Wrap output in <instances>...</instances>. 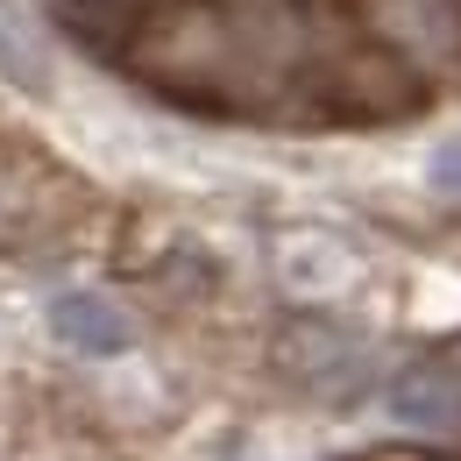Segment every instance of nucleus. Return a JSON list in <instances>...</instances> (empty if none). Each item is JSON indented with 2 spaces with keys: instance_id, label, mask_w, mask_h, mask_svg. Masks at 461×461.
Wrapping results in <instances>:
<instances>
[{
  "instance_id": "nucleus-2",
  "label": "nucleus",
  "mask_w": 461,
  "mask_h": 461,
  "mask_svg": "<svg viewBox=\"0 0 461 461\" xmlns=\"http://www.w3.org/2000/svg\"><path fill=\"white\" fill-rule=\"evenodd\" d=\"M391 419L426 433V440H455L461 433V376L447 369V355H426L391 376Z\"/></svg>"
},
{
  "instance_id": "nucleus-5",
  "label": "nucleus",
  "mask_w": 461,
  "mask_h": 461,
  "mask_svg": "<svg viewBox=\"0 0 461 461\" xmlns=\"http://www.w3.org/2000/svg\"><path fill=\"white\" fill-rule=\"evenodd\" d=\"M0 78H14V86H29V93H43V86H50L43 50H36L29 36H7V22H0Z\"/></svg>"
},
{
  "instance_id": "nucleus-7",
  "label": "nucleus",
  "mask_w": 461,
  "mask_h": 461,
  "mask_svg": "<svg viewBox=\"0 0 461 461\" xmlns=\"http://www.w3.org/2000/svg\"><path fill=\"white\" fill-rule=\"evenodd\" d=\"M433 177H440L447 192H461V142H455V149H440V164H433Z\"/></svg>"
},
{
  "instance_id": "nucleus-6",
  "label": "nucleus",
  "mask_w": 461,
  "mask_h": 461,
  "mask_svg": "<svg viewBox=\"0 0 461 461\" xmlns=\"http://www.w3.org/2000/svg\"><path fill=\"white\" fill-rule=\"evenodd\" d=\"M22 241H29V206L14 185H0V256H14Z\"/></svg>"
},
{
  "instance_id": "nucleus-1",
  "label": "nucleus",
  "mask_w": 461,
  "mask_h": 461,
  "mask_svg": "<svg viewBox=\"0 0 461 461\" xmlns=\"http://www.w3.org/2000/svg\"><path fill=\"white\" fill-rule=\"evenodd\" d=\"M270 362L277 376L312 391V398H348V384L369 369V348L348 320H327V312H291L270 341Z\"/></svg>"
},
{
  "instance_id": "nucleus-9",
  "label": "nucleus",
  "mask_w": 461,
  "mask_h": 461,
  "mask_svg": "<svg viewBox=\"0 0 461 461\" xmlns=\"http://www.w3.org/2000/svg\"><path fill=\"white\" fill-rule=\"evenodd\" d=\"M440 355H447V369H455V376H461V341H455V348H440Z\"/></svg>"
},
{
  "instance_id": "nucleus-10",
  "label": "nucleus",
  "mask_w": 461,
  "mask_h": 461,
  "mask_svg": "<svg viewBox=\"0 0 461 461\" xmlns=\"http://www.w3.org/2000/svg\"><path fill=\"white\" fill-rule=\"evenodd\" d=\"M455 7H461V0H455Z\"/></svg>"
},
{
  "instance_id": "nucleus-4",
  "label": "nucleus",
  "mask_w": 461,
  "mask_h": 461,
  "mask_svg": "<svg viewBox=\"0 0 461 461\" xmlns=\"http://www.w3.org/2000/svg\"><path fill=\"white\" fill-rule=\"evenodd\" d=\"M384 22L411 58H455L461 50V7L455 0H384Z\"/></svg>"
},
{
  "instance_id": "nucleus-3",
  "label": "nucleus",
  "mask_w": 461,
  "mask_h": 461,
  "mask_svg": "<svg viewBox=\"0 0 461 461\" xmlns=\"http://www.w3.org/2000/svg\"><path fill=\"white\" fill-rule=\"evenodd\" d=\"M50 334L64 348H78V355H121V348L135 341L128 312H121L114 298H100V291H58L50 298Z\"/></svg>"
},
{
  "instance_id": "nucleus-8",
  "label": "nucleus",
  "mask_w": 461,
  "mask_h": 461,
  "mask_svg": "<svg viewBox=\"0 0 461 461\" xmlns=\"http://www.w3.org/2000/svg\"><path fill=\"white\" fill-rule=\"evenodd\" d=\"M64 7H100V14H128V7H142V0H64Z\"/></svg>"
}]
</instances>
